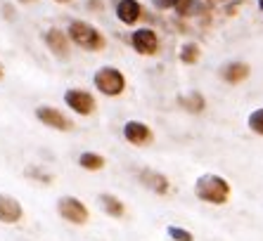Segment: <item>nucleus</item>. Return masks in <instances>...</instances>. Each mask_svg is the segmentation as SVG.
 <instances>
[{"label": "nucleus", "mask_w": 263, "mask_h": 241, "mask_svg": "<svg viewBox=\"0 0 263 241\" xmlns=\"http://www.w3.org/2000/svg\"><path fill=\"white\" fill-rule=\"evenodd\" d=\"M247 126H249L251 133L256 135H263V109H254L247 118Z\"/></svg>", "instance_id": "obj_18"}, {"label": "nucleus", "mask_w": 263, "mask_h": 241, "mask_svg": "<svg viewBox=\"0 0 263 241\" xmlns=\"http://www.w3.org/2000/svg\"><path fill=\"white\" fill-rule=\"evenodd\" d=\"M79 166L83 170H90V173H95V170H102L104 168V156L95 154V151H83V154L79 156Z\"/></svg>", "instance_id": "obj_17"}, {"label": "nucleus", "mask_w": 263, "mask_h": 241, "mask_svg": "<svg viewBox=\"0 0 263 241\" xmlns=\"http://www.w3.org/2000/svg\"><path fill=\"white\" fill-rule=\"evenodd\" d=\"M123 137H126V142H130V145H135V147H145V145H152L154 142L152 128L147 126L145 120H135V118L123 126Z\"/></svg>", "instance_id": "obj_8"}, {"label": "nucleus", "mask_w": 263, "mask_h": 241, "mask_svg": "<svg viewBox=\"0 0 263 241\" xmlns=\"http://www.w3.org/2000/svg\"><path fill=\"white\" fill-rule=\"evenodd\" d=\"M220 78L226 81V83H242V81L249 78V73H251V67L249 64H245V62H228V64H223L220 67Z\"/></svg>", "instance_id": "obj_13"}, {"label": "nucleus", "mask_w": 263, "mask_h": 241, "mask_svg": "<svg viewBox=\"0 0 263 241\" xmlns=\"http://www.w3.org/2000/svg\"><path fill=\"white\" fill-rule=\"evenodd\" d=\"M3 76H5V67L0 64V81H3Z\"/></svg>", "instance_id": "obj_21"}, {"label": "nucleus", "mask_w": 263, "mask_h": 241, "mask_svg": "<svg viewBox=\"0 0 263 241\" xmlns=\"http://www.w3.org/2000/svg\"><path fill=\"white\" fill-rule=\"evenodd\" d=\"M117 17L121 24L135 26L142 17V5L138 0H119L117 3Z\"/></svg>", "instance_id": "obj_12"}, {"label": "nucleus", "mask_w": 263, "mask_h": 241, "mask_svg": "<svg viewBox=\"0 0 263 241\" xmlns=\"http://www.w3.org/2000/svg\"><path fill=\"white\" fill-rule=\"evenodd\" d=\"M57 215L71 225H86L90 213H88L86 204L81 199H76V196H62L57 201Z\"/></svg>", "instance_id": "obj_4"}, {"label": "nucleus", "mask_w": 263, "mask_h": 241, "mask_svg": "<svg viewBox=\"0 0 263 241\" xmlns=\"http://www.w3.org/2000/svg\"><path fill=\"white\" fill-rule=\"evenodd\" d=\"M43 41L45 45H48V50L55 57H60V59H69V48H71V38H69L67 31H62V29H48L43 33Z\"/></svg>", "instance_id": "obj_9"}, {"label": "nucleus", "mask_w": 263, "mask_h": 241, "mask_svg": "<svg viewBox=\"0 0 263 241\" xmlns=\"http://www.w3.org/2000/svg\"><path fill=\"white\" fill-rule=\"evenodd\" d=\"M95 90L104 97H119L126 90V76L117 67H100L92 76Z\"/></svg>", "instance_id": "obj_3"}, {"label": "nucleus", "mask_w": 263, "mask_h": 241, "mask_svg": "<svg viewBox=\"0 0 263 241\" xmlns=\"http://www.w3.org/2000/svg\"><path fill=\"white\" fill-rule=\"evenodd\" d=\"M180 62L183 64H187V67H192V64H197V62L202 59V48L197 45L195 41H190V43H183V48H180Z\"/></svg>", "instance_id": "obj_16"}, {"label": "nucleus", "mask_w": 263, "mask_h": 241, "mask_svg": "<svg viewBox=\"0 0 263 241\" xmlns=\"http://www.w3.org/2000/svg\"><path fill=\"white\" fill-rule=\"evenodd\" d=\"M166 234L171 236L173 241H195L192 232H187V229H183V227H176V225H168V227H166Z\"/></svg>", "instance_id": "obj_19"}, {"label": "nucleus", "mask_w": 263, "mask_h": 241, "mask_svg": "<svg viewBox=\"0 0 263 241\" xmlns=\"http://www.w3.org/2000/svg\"><path fill=\"white\" fill-rule=\"evenodd\" d=\"M230 182L220 175H214V173H206L202 177H197L195 182V196L204 204H211V206H226L228 199H230Z\"/></svg>", "instance_id": "obj_1"}, {"label": "nucleus", "mask_w": 263, "mask_h": 241, "mask_svg": "<svg viewBox=\"0 0 263 241\" xmlns=\"http://www.w3.org/2000/svg\"><path fill=\"white\" fill-rule=\"evenodd\" d=\"M19 3H24V5H29V3H36V0H19Z\"/></svg>", "instance_id": "obj_22"}, {"label": "nucleus", "mask_w": 263, "mask_h": 241, "mask_svg": "<svg viewBox=\"0 0 263 241\" xmlns=\"http://www.w3.org/2000/svg\"><path fill=\"white\" fill-rule=\"evenodd\" d=\"M258 10H261V12H263V0H258Z\"/></svg>", "instance_id": "obj_23"}, {"label": "nucleus", "mask_w": 263, "mask_h": 241, "mask_svg": "<svg viewBox=\"0 0 263 241\" xmlns=\"http://www.w3.org/2000/svg\"><path fill=\"white\" fill-rule=\"evenodd\" d=\"M64 102H67V107L71 109V111H76V114H81V116H90L92 111H95V107H98L92 92L81 90V88H69V90L64 92Z\"/></svg>", "instance_id": "obj_5"}, {"label": "nucleus", "mask_w": 263, "mask_h": 241, "mask_svg": "<svg viewBox=\"0 0 263 241\" xmlns=\"http://www.w3.org/2000/svg\"><path fill=\"white\" fill-rule=\"evenodd\" d=\"M67 33L73 45H79L81 50H88V52H100V50H104V45H107L102 31L95 29V26L88 24V22H81V19H73L71 24L67 26Z\"/></svg>", "instance_id": "obj_2"}, {"label": "nucleus", "mask_w": 263, "mask_h": 241, "mask_svg": "<svg viewBox=\"0 0 263 241\" xmlns=\"http://www.w3.org/2000/svg\"><path fill=\"white\" fill-rule=\"evenodd\" d=\"M130 45L142 57H152L159 50V38H157V33L152 29H135L130 33Z\"/></svg>", "instance_id": "obj_6"}, {"label": "nucleus", "mask_w": 263, "mask_h": 241, "mask_svg": "<svg viewBox=\"0 0 263 241\" xmlns=\"http://www.w3.org/2000/svg\"><path fill=\"white\" fill-rule=\"evenodd\" d=\"M36 118L41 120L43 126L52 128V130H64V133H67V130H71V128H73L71 118H67L60 109L48 107V104H41V107L36 109Z\"/></svg>", "instance_id": "obj_7"}, {"label": "nucleus", "mask_w": 263, "mask_h": 241, "mask_svg": "<svg viewBox=\"0 0 263 241\" xmlns=\"http://www.w3.org/2000/svg\"><path fill=\"white\" fill-rule=\"evenodd\" d=\"M55 3H71V0H55Z\"/></svg>", "instance_id": "obj_24"}, {"label": "nucleus", "mask_w": 263, "mask_h": 241, "mask_svg": "<svg viewBox=\"0 0 263 241\" xmlns=\"http://www.w3.org/2000/svg\"><path fill=\"white\" fill-rule=\"evenodd\" d=\"M100 206H102V211L109 217L126 215V206H123V201L119 199V196H114V194H100Z\"/></svg>", "instance_id": "obj_14"}, {"label": "nucleus", "mask_w": 263, "mask_h": 241, "mask_svg": "<svg viewBox=\"0 0 263 241\" xmlns=\"http://www.w3.org/2000/svg\"><path fill=\"white\" fill-rule=\"evenodd\" d=\"M178 104L190 111V114H202L204 107H206V99H204L202 92H187V95H180L178 97Z\"/></svg>", "instance_id": "obj_15"}, {"label": "nucleus", "mask_w": 263, "mask_h": 241, "mask_svg": "<svg viewBox=\"0 0 263 241\" xmlns=\"http://www.w3.org/2000/svg\"><path fill=\"white\" fill-rule=\"evenodd\" d=\"M26 175H29V177H33V180H38V182H43V185H50V182H52V175L41 173L38 168H29V170H26Z\"/></svg>", "instance_id": "obj_20"}, {"label": "nucleus", "mask_w": 263, "mask_h": 241, "mask_svg": "<svg viewBox=\"0 0 263 241\" xmlns=\"http://www.w3.org/2000/svg\"><path fill=\"white\" fill-rule=\"evenodd\" d=\"M24 217V208L14 196L10 194H0V223L14 225Z\"/></svg>", "instance_id": "obj_11"}, {"label": "nucleus", "mask_w": 263, "mask_h": 241, "mask_svg": "<svg viewBox=\"0 0 263 241\" xmlns=\"http://www.w3.org/2000/svg\"><path fill=\"white\" fill-rule=\"evenodd\" d=\"M138 180H140V185H145L149 192L159 194V196L168 194V189H171V182H168V177H166L164 173H157V170H152V168H142L140 173H138Z\"/></svg>", "instance_id": "obj_10"}]
</instances>
